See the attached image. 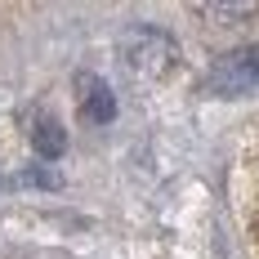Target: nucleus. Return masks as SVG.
I'll use <instances>...</instances> for the list:
<instances>
[{
    "label": "nucleus",
    "mask_w": 259,
    "mask_h": 259,
    "mask_svg": "<svg viewBox=\"0 0 259 259\" xmlns=\"http://www.w3.org/2000/svg\"><path fill=\"white\" fill-rule=\"evenodd\" d=\"M255 85H259V45H237V50L214 58L210 90H219V94H246Z\"/></svg>",
    "instance_id": "f257e3e1"
},
{
    "label": "nucleus",
    "mask_w": 259,
    "mask_h": 259,
    "mask_svg": "<svg viewBox=\"0 0 259 259\" xmlns=\"http://www.w3.org/2000/svg\"><path fill=\"white\" fill-rule=\"evenodd\" d=\"M179 45L170 40V36H161V31H143L134 45H130V63L143 72L148 80H165L175 76V67H179Z\"/></svg>",
    "instance_id": "f03ea898"
},
{
    "label": "nucleus",
    "mask_w": 259,
    "mask_h": 259,
    "mask_svg": "<svg viewBox=\"0 0 259 259\" xmlns=\"http://www.w3.org/2000/svg\"><path fill=\"white\" fill-rule=\"evenodd\" d=\"M76 103H80V116L94 121V125H107V121L116 116V94H112V85H107L103 76H94V72H80L76 76Z\"/></svg>",
    "instance_id": "7ed1b4c3"
},
{
    "label": "nucleus",
    "mask_w": 259,
    "mask_h": 259,
    "mask_svg": "<svg viewBox=\"0 0 259 259\" xmlns=\"http://www.w3.org/2000/svg\"><path fill=\"white\" fill-rule=\"evenodd\" d=\"M27 130H31V143H36V152L40 156H63V148H67V130L58 125V116L54 112H31L27 116Z\"/></svg>",
    "instance_id": "20e7f679"
},
{
    "label": "nucleus",
    "mask_w": 259,
    "mask_h": 259,
    "mask_svg": "<svg viewBox=\"0 0 259 259\" xmlns=\"http://www.w3.org/2000/svg\"><path fill=\"white\" fill-rule=\"evenodd\" d=\"M206 14H210V18H224V23H246V18H255L259 9H255V5H237V9H233V5H210Z\"/></svg>",
    "instance_id": "39448f33"
}]
</instances>
